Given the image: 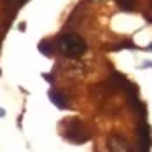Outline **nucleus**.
<instances>
[{"mask_svg": "<svg viewBox=\"0 0 152 152\" xmlns=\"http://www.w3.org/2000/svg\"><path fill=\"white\" fill-rule=\"evenodd\" d=\"M56 49L66 58H77L86 53V42L82 37L74 33H61L56 39Z\"/></svg>", "mask_w": 152, "mask_h": 152, "instance_id": "f257e3e1", "label": "nucleus"}, {"mask_svg": "<svg viewBox=\"0 0 152 152\" xmlns=\"http://www.w3.org/2000/svg\"><path fill=\"white\" fill-rule=\"evenodd\" d=\"M63 138L68 140L70 143L82 145V143H86L91 138V131H89V128L86 126L84 121L74 117V119H68L66 121V128L63 131Z\"/></svg>", "mask_w": 152, "mask_h": 152, "instance_id": "f03ea898", "label": "nucleus"}, {"mask_svg": "<svg viewBox=\"0 0 152 152\" xmlns=\"http://www.w3.org/2000/svg\"><path fill=\"white\" fill-rule=\"evenodd\" d=\"M137 138H138V147L142 152L151 151L152 147V133H151V126L145 121H142L137 128Z\"/></svg>", "mask_w": 152, "mask_h": 152, "instance_id": "7ed1b4c3", "label": "nucleus"}, {"mask_svg": "<svg viewBox=\"0 0 152 152\" xmlns=\"http://www.w3.org/2000/svg\"><path fill=\"white\" fill-rule=\"evenodd\" d=\"M107 147H108L110 151H131V147L128 145L126 138L119 137V135L108 137V140H107Z\"/></svg>", "mask_w": 152, "mask_h": 152, "instance_id": "20e7f679", "label": "nucleus"}, {"mask_svg": "<svg viewBox=\"0 0 152 152\" xmlns=\"http://www.w3.org/2000/svg\"><path fill=\"white\" fill-rule=\"evenodd\" d=\"M47 94H49V100L58 107V108H66V107H68V100H66V98H65V94L60 93L58 89H53V88H51Z\"/></svg>", "mask_w": 152, "mask_h": 152, "instance_id": "39448f33", "label": "nucleus"}, {"mask_svg": "<svg viewBox=\"0 0 152 152\" xmlns=\"http://www.w3.org/2000/svg\"><path fill=\"white\" fill-rule=\"evenodd\" d=\"M26 0H2V5L5 9L7 14H11V18H14V14L18 12V9L25 4Z\"/></svg>", "mask_w": 152, "mask_h": 152, "instance_id": "423d86ee", "label": "nucleus"}, {"mask_svg": "<svg viewBox=\"0 0 152 152\" xmlns=\"http://www.w3.org/2000/svg\"><path fill=\"white\" fill-rule=\"evenodd\" d=\"M39 51H40L42 54H46V56H53V53H54V46H53L51 40H42V42L39 44Z\"/></svg>", "mask_w": 152, "mask_h": 152, "instance_id": "0eeeda50", "label": "nucleus"}, {"mask_svg": "<svg viewBox=\"0 0 152 152\" xmlns=\"http://www.w3.org/2000/svg\"><path fill=\"white\" fill-rule=\"evenodd\" d=\"M115 2L122 11H133L137 5V0H115Z\"/></svg>", "mask_w": 152, "mask_h": 152, "instance_id": "6e6552de", "label": "nucleus"}, {"mask_svg": "<svg viewBox=\"0 0 152 152\" xmlns=\"http://www.w3.org/2000/svg\"><path fill=\"white\" fill-rule=\"evenodd\" d=\"M122 47H129V49H135V44H131V42H121V44H119V46H115L114 47V49H115V51H117V49H122Z\"/></svg>", "mask_w": 152, "mask_h": 152, "instance_id": "1a4fd4ad", "label": "nucleus"}, {"mask_svg": "<svg viewBox=\"0 0 152 152\" xmlns=\"http://www.w3.org/2000/svg\"><path fill=\"white\" fill-rule=\"evenodd\" d=\"M42 77H44L46 80H49V82H53V80H54V77H53V75H49V74H44Z\"/></svg>", "mask_w": 152, "mask_h": 152, "instance_id": "9d476101", "label": "nucleus"}, {"mask_svg": "<svg viewBox=\"0 0 152 152\" xmlns=\"http://www.w3.org/2000/svg\"><path fill=\"white\" fill-rule=\"evenodd\" d=\"M19 30L25 31V30H26V25H25V23H19Z\"/></svg>", "mask_w": 152, "mask_h": 152, "instance_id": "9b49d317", "label": "nucleus"}, {"mask_svg": "<svg viewBox=\"0 0 152 152\" xmlns=\"http://www.w3.org/2000/svg\"><path fill=\"white\" fill-rule=\"evenodd\" d=\"M147 66H152V61H145L143 63V68H147Z\"/></svg>", "mask_w": 152, "mask_h": 152, "instance_id": "f8f14e48", "label": "nucleus"}, {"mask_svg": "<svg viewBox=\"0 0 152 152\" xmlns=\"http://www.w3.org/2000/svg\"><path fill=\"white\" fill-rule=\"evenodd\" d=\"M4 115H5V110H4V108L0 107V117H4Z\"/></svg>", "mask_w": 152, "mask_h": 152, "instance_id": "ddd939ff", "label": "nucleus"}, {"mask_svg": "<svg viewBox=\"0 0 152 152\" xmlns=\"http://www.w3.org/2000/svg\"><path fill=\"white\" fill-rule=\"evenodd\" d=\"M147 49H149V51H152V44H151V46H149V47H147Z\"/></svg>", "mask_w": 152, "mask_h": 152, "instance_id": "4468645a", "label": "nucleus"}, {"mask_svg": "<svg viewBox=\"0 0 152 152\" xmlns=\"http://www.w3.org/2000/svg\"><path fill=\"white\" fill-rule=\"evenodd\" d=\"M151 7H152V0H151Z\"/></svg>", "mask_w": 152, "mask_h": 152, "instance_id": "2eb2a0df", "label": "nucleus"}]
</instances>
